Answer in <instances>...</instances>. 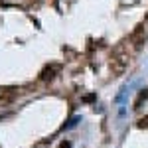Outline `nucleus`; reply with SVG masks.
I'll return each instance as SVG.
<instances>
[{"label":"nucleus","mask_w":148,"mask_h":148,"mask_svg":"<svg viewBox=\"0 0 148 148\" xmlns=\"http://www.w3.org/2000/svg\"><path fill=\"white\" fill-rule=\"evenodd\" d=\"M138 128H148V116H142L138 121Z\"/></svg>","instance_id":"39448f33"},{"label":"nucleus","mask_w":148,"mask_h":148,"mask_svg":"<svg viewBox=\"0 0 148 148\" xmlns=\"http://www.w3.org/2000/svg\"><path fill=\"white\" fill-rule=\"evenodd\" d=\"M59 65L57 63H51V65H46V67L42 69V73H40V79L42 81H51L53 77H56L57 73H59Z\"/></svg>","instance_id":"7ed1b4c3"},{"label":"nucleus","mask_w":148,"mask_h":148,"mask_svg":"<svg viewBox=\"0 0 148 148\" xmlns=\"http://www.w3.org/2000/svg\"><path fill=\"white\" fill-rule=\"evenodd\" d=\"M130 42L134 44V47H142V44L146 42V28L144 26H136V30L130 36Z\"/></svg>","instance_id":"f03ea898"},{"label":"nucleus","mask_w":148,"mask_h":148,"mask_svg":"<svg viewBox=\"0 0 148 148\" xmlns=\"http://www.w3.org/2000/svg\"><path fill=\"white\" fill-rule=\"evenodd\" d=\"M128 61H130V57H128V51H125V47H116L114 49L113 57H111V69H113V73H123L126 67H128Z\"/></svg>","instance_id":"f257e3e1"},{"label":"nucleus","mask_w":148,"mask_h":148,"mask_svg":"<svg viewBox=\"0 0 148 148\" xmlns=\"http://www.w3.org/2000/svg\"><path fill=\"white\" fill-rule=\"evenodd\" d=\"M148 99V89H142V91L138 93V97H136V101H134V107L132 109H140V105Z\"/></svg>","instance_id":"20e7f679"},{"label":"nucleus","mask_w":148,"mask_h":148,"mask_svg":"<svg viewBox=\"0 0 148 148\" xmlns=\"http://www.w3.org/2000/svg\"><path fill=\"white\" fill-rule=\"evenodd\" d=\"M59 148H71V144H69V142H61V144H59Z\"/></svg>","instance_id":"423d86ee"}]
</instances>
